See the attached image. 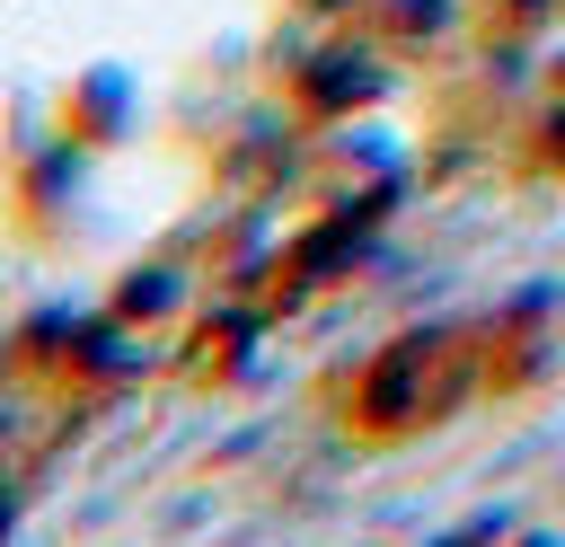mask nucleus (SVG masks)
Masks as SVG:
<instances>
[{"instance_id":"f03ea898","label":"nucleus","mask_w":565,"mask_h":547,"mask_svg":"<svg viewBox=\"0 0 565 547\" xmlns=\"http://www.w3.org/2000/svg\"><path fill=\"white\" fill-rule=\"evenodd\" d=\"M300 106L318 115V124H344L353 106H371V97H388V62L371 53V44H318L309 62H300Z\"/></svg>"},{"instance_id":"20e7f679","label":"nucleus","mask_w":565,"mask_h":547,"mask_svg":"<svg viewBox=\"0 0 565 547\" xmlns=\"http://www.w3.org/2000/svg\"><path fill=\"white\" fill-rule=\"evenodd\" d=\"M185 300H194V274H185L177 256H150V265H124V274H115V300H106V309L132 318V326H168Z\"/></svg>"},{"instance_id":"423d86ee","label":"nucleus","mask_w":565,"mask_h":547,"mask_svg":"<svg viewBox=\"0 0 565 547\" xmlns=\"http://www.w3.org/2000/svg\"><path fill=\"white\" fill-rule=\"evenodd\" d=\"M18 371H26V362H18V335H0V388H9Z\"/></svg>"},{"instance_id":"7ed1b4c3","label":"nucleus","mask_w":565,"mask_h":547,"mask_svg":"<svg viewBox=\"0 0 565 547\" xmlns=\"http://www.w3.org/2000/svg\"><path fill=\"white\" fill-rule=\"evenodd\" d=\"M124 124H132V79H124V71H88V79H71V97H62V132H71L79 150H106Z\"/></svg>"},{"instance_id":"f257e3e1","label":"nucleus","mask_w":565,"mask_h":547,"mask_svg":"<svg viewBox=\"0 0 565 547\" xmlns=\"http://www.w3.org/2000/svg\"><path fill=\"white\" fill-rule=\"evenodd\" d=\"M450 362H468L459 335H406V344H388L362 371V388H353V423L362 432H415V423H433L441 397H450V379H441Z\"/></svg>"},{"instance_id":"39448f33","label":"nucleus","mask_w":565,"mask_h":547,"mask_svg":"<svg viewBox=\"0 0 565 547\" xmlns=\"http://www.w3.org/2000/svg\"><path fill=\"white\" fill-rule=\"evenodd\" d=\"M79 318L88 309H71V300H44V309H26L9 335H18V362L26 371H44V379H62L71 371V344H79Z\"/></svg>"}]
</instances>
